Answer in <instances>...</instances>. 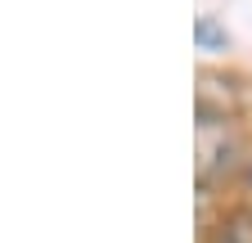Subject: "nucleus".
<instances>
[{
	"instance_id": "obj_1",
	"label": "nucleus",
	"mask_w": 252,
	"mask_h": 243,
	"mask_svg": "<svg viewBox=\"0 0 252 243\" xmlns=\"http://www.w3.org/2000/svg\"><path fill=\"white\" fill-rule=\"evenodd\" d=\"M239 158V131L225 113L198 104V189L207 194L216 176H225Z\"/></svg>"
},
{
	"instance_id": "obj_2",
	"label": "nucleus",
	"mask_w": 252,
	"mask_h": 243,
	"mask_svg": "<svg viewBox=\"0 0 252 243\" xmlns=\"http://www.w3.org/2000/svg\"><path fill=\"white\" fill-rule=\"evenodd\" d=\"M212 243H252V212H234V216L216 230Z\"/></svg>"
},
{
	"instance_id": "obj_3",
	"label": "nucleus",
	"mask_w": 252,
	"mask_h": 243,
	"mask_svg": "<svg viewBox=\"0 0 252 243\" xmlns=\"http://www.w3.org/2000/svg\"><path fill=\"white\" fill-rule=\"evenodd\" d=\"M194 36H198V45H203V50H225V41H230V36L216 27V18H207V14L194 23Z\"/></svg>"
}]
</instances>
